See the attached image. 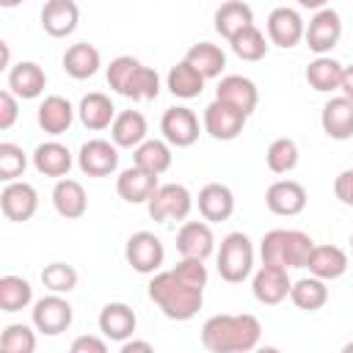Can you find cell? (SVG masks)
<instances>
[{
  "label": "cell",
  "instance_id": "cell-25",
  "mask_svg": "<svg viewBox=\"0 0 353 353\" xmlns=\"http://www.w3.org/2000/svg\"><path fill=\"white\" fill-rule=\"evenodd\" d=\"M36 121L39 127L47 132V135H63L72 121H74V108L66 97H58V94H50L44 97V102L39 105L36 110Z\"/></svg>",
  "mask_w": 353,
  "mask_h": 353
},
{
  "label": "cell",
  "instance_id": "cell-4",
  "mask_svg": "<svg viewBox=\"0 0 353 353\" xmlns=\"http://www.w3.org/2000/svg\"><path fill=\"white\" fill-rule=\"evenodd\" d=\"M314 240L301 229H270L259 243L262 262L281 265V268H306Z\"/></svg>",
  "mask_w": 353,
  "mask_h": 353
},
{
  "label": "cell",
  "instance_id": "cell-13",
  "mask_svg": "<svg viewBox=\"0 0 353 353\" xmlns=\"http://www.w3.org/2000/svg\"><path fill=\"white\" fill-rule=\"evenodd\" d=\"M160 132L171 146L188 149V146H193L199 141V116L185 105L168 108L163 113V119H160Z\"/></svg>",
  "mask_w": 353,
  "mask_h": 353
},
{
  "label": "cell",
  "instance_id": "cell-39",
  "mask_svg": "<svg viewBox=\"0 0 353 353\" xmlns=\"http://www.w3.org/2000/svg\"><path fill=\"white\" fill-rule=\"evenodd\" d=\"M33 303V287L22 276H3L0 279V309L3 312H22Z\"/></svg>",
  "mask_w": 353,
  "mask_h": 353
},
{
  "label": "cell",
  "instance_id": "cell-18",
  "mask_svg": "<svg viewBox=\"0 0 353 353\" xmlns=\"http://www.w3.org/2000/svg\"><path fill=\"white\" fill-rule=\"evenodd\" d=\"M176 251L179 256L207 259L215 251V234L210 229V221H185L176 232Z\"/></svg>",
  "mask_w": 353,
  "mask_h": 353
},
{
  "label": "cell",
  "instance_id": "cell-40",
  "mask_svg": "<svg viewBox=\"0 0 353 353\" xmlns=\"http://www.w3.org/2000/svg\"><path fill=\"white\" fill-rule=\"evenodd\" d=\"M298 157H301V152L292 138H276L265 152V163L273 174H290L298 165Z\"/></svg>",
  "mask_w": 353,
  "mask_h": 353
},
{
  "label": "cell",
  "instance_id": "cell-44",
  "mask_svg": "<svg viewBox=\"0 0 353 353\" xmlns=\"http://www.w3.org/2000/svg\"><path fill=\"white\" fill-rule=\"evenodd\" d=\"M174 270L185 279V281H190L193 287H207V265H204V259H193V256H182L176 265H174Z\"/></svg>",
  "mask_w": 353,
  "mask_h": 353
},
{
  "label": "cell",
  "instance_id": "cell-41",
  "mask_svg": "<svg viewBox=\"0 0 353 353\" xmlns=\"http://www.w3.org/2000/svg\"><path fill=\"white\" fill-rule=\"evenodd\" d=\"M36 328V325H33ZM25 323H11L0 334V350L3 353H33L36 350V331Z\"/></svg>",
  "mask_w": 353,
  "mask_h": 353
},
{
  "label": "cell",
  "instance_id": "cell-31",
  "mask_svg": "<svg viewBox=\"0 0 353 353\" xmlns=\"http://www.w3.org/2000/svg\"><path fill=\"white\" fill-rule=\"evenodd\" d=\"M102 66V58H99V50L88 41H77L72 44L66 52H63V72L74 80H88L99 72Z\"/></svg>",
  "mask_w": 353,
  "mask_h": 353
},
{
  "label": "cell",
  "instance_id": "cell-51",
  "mask_svg": "<svg viewBox=\"0 0 353 353\" xmlns=\"http://www.w3.org/2000/svg\"><path fill=\"white\" fill-rule=\"evenodd\" d=\"M0 52H3V69L8 66V44L6 41H0Z\"/></svg>",
  "mask_w": 353,
  "mask_h": 353
},
{
  "label": "cell",
  "instance_id": "cell-53",
  "mask_svg": "<svg viewBox=\"0 0 353 353\" xmlns=\"http://www.w3.org/2000/svg\"><path fill=\"white\" fill-rule=\"evenodd\" d=\"M342 350H345V353H353V342H347V345H345Z\"/></svg>",
  "mask_w": 353,
  "mask_h": 353
},
{
  "label": "cell",
  "instance_id": "cell-8",
  "mask_svg": "<svg viewBox=\"0 0 353 353\" xmlns=\"http://www.w3.org/2000/svg\"><path fill=\"white\" fill-rule=\"evenodd\" d=\"M124 259L132 270H138L143 276H152V273L160 270V265L165 259L163 240L154 232H135V234H130V240L124 245Z\"/></svg>",
  "mask_w": 353,
  "mask_h": 353
},
{
  "label": "cell",
  "instance_id": "cell-26",
  "mask_svg": "<svg viewBox=\"0 0 353 353\" xmlns=\"http://www.w3.org/2000/svg\"><path fill=\"white\" fill-rule=\"evenodd\" d=\"M72 152L58 143V141H44L33 149V168L44 176H52V179H63L69 176V168H72Z\"/></svg>",
  "mask_w": 353,
  "mask_h": 353
},
{
  "label": "cell",
  "instance_id": "cell-19",
  "mask_svg": "<svg viewBox=\"0 0 353 353\" xmlns=\"http://www.w3.org/2000/svg\"><path fill=\"white\" fill-rule=\"evenodd\" d=\"M157 174L143 171L141 165H130L116 176V193L127 201V204H146L152 199V193L157 190Z\"/></svg>",
  "mask_w": 353,
  "mask_h": 353
},
{
  "label": "cell",
  "instance_id": "cell-6",
  "mask_svg": "<svg viewBox=\"0 0 353 353\" xmlns=\"http://www.w3.org/2000/svg\"><path fill=\"white\" fill-rule=\"evenodd\" d=\"M146 210H149V218L157 221V223L185 221L190 215V210H193V196H190V190L185 185L165 182V185H157V190L146 201Z\"/></svg>",
  "mask_w": 353,
  "mask_h": 353
},
{
  "label": "cell",
  "instance_id": "cell-12",
  "mask_svg": "<svg viewBox=\"0 0 353 353\" xmlns=\"http://www.w3.org/2000/svg\"><path fill=\"white\" fill-rule=\"evenodd\" d=\"M77 168L85 176H110L119 168V146L105 138H91L77 152Z\"/></svg>",
  "mask_w": 353,
  "mask_h": 353
},
{
  "label": "cell",
  "instance_id": "cell-5",
  "mask_svg": "<svg viewBox=\"0 0 353 353\" xmlns=\"http://www.w3.org/2000/svg\"><path fill=\"white\" fill-rule=\"evenodd\" d=\"M254 270V243L243 232H229L218 248V273L229 284H240Z\"/></svg>",
  "mask_w": 353,
  "mask_h": 353
},
{
  "label": "cell",
  "instance_id": "cell-16",
  "mask_svg": "<svg viewBox=\"0 0 353 353\" xmlns=\"http://www.w3.org/2000/svg\"><path fill=\"white\" fill-rule=\"evenodd\" d=\"M306 188L295 179H279L268 188L265 193V204L273 215H284V218H292L298 212L306 210Z\"/></svg>",
  "mask_w": 353,
  "mask_h": 353
},
{
  "label": "cell",
  "instance_id": "cell-36",
  "mask_svg": "<svg viewBox=\"0 0 353 353\" xmlns=\"http://www.w3.org/2000/svg\"><path fill=\"white\" fill-rule=\"evenodd\" d=\"M290 301L303 309V312H317L328 303V287H325V279H317V276H306V279H298L292 281L290 287Z\"/></svg>",
  "mask_w": 353,
  "mask_h": 353
},
{
  "label": "cell",
  "instance_id": "cell-27",
  "mask_svg": "<svg viewBox=\"0 0 353 353\" xmlns=\"http://www.w3.org/2000/svg\"><path fill=\"white\" fill-rule=\"evenodd\" d=\"M146 132H149V124L141 110H121L110 124V141L119 149H135L138 143L146 141Z\"/></svg>",
  "mask_w": 353,
  "mask_h": 353
},
{
  "label": "cell",
  "instance_id": "cell-29",
  "mask_svg": "<svg viewBox=\"0 0 353 353\" xmlns=\"http://www.w3.org/2000/svg\"><path fill=\"white\" fill-rule=\"evenodd\" d=\"M77 116H80V121H83L85 130H97V132H99V130H108V127L113 124L116 108H113V102H110L108 94L91 91V94H85V97L80 99Z\"/></svg>",
  "mask_w": 353,
  "mask_h": 353
},
{
  "label": "cell",
  "instance_id": "cell-9",
  "mask_svg": "<svg viewBox=\"0 0 353 353\" xmlns=\"http://www.w3.org/2000/svg\"><path fill=\"white\" fill-rule=\"evenodd\" d=\"M303 39H306V44H309V50L314 55H328L339 44V39H342V19H339V14L334 8H328V6L314 11V17L306 25Z\"/></svg>",
  "mask_w": 353,
  "mask_h": 353
},
{
  "label": "cell",
  "instance_id": "cell-47",
  "mask_svg": "<svg viewBox=\"0 0 353 353\" xmlns=\"http://www.w3.org/2000/svg\"><path fill=\"white\" fill-rule=\"evenodd\" d=\"M108 342L102 336H77L72 342V353H105Z\"/></svg>",
  "mask_w": 353,
  "mask_h": 353
},
{
  "label": "cell",
  "instance_id": "cell-23",
  "mask_svg": "<svg viewBox=\"0 0 353 353\" xmlns=\"http://www.w3.org/2000/svg\"><path fill=\"white\" fill-rule=\"evenodd\" d=\"M320 124H323V132L334 141H347L353 138V102L347 97H331L325 105H323V113H320Z\"/></svg>",
  "mask_w": 353,
  "mask_h": 353
},
{
  "label": "cell",
  "instance_id": "cell-24",
  "mask_svg": "<svg viewBox=\"0 0 353 353\" xmlns=\"http://www.w3.org/2000/svg\"><path fill=\"white\" fill-rule=\"evenodd\" d=\"M52 207L61 218L66 221H77L85 215L88 210V196H85V188L77 182V179H58L55 188H52Z\"/></svg>",
  "mask_w": 353,
  "mask_h": 353
},
{
  "label": "cell",
  "instance_id": "cell-48",
  "mask_svg": "<svg viewBox=\"0 0 353 353\" xmlns=\"http://www.w3.org/2000/svg\"><path fill=\"white\" fill-rule=\"evenodd\" d=\"M135 350H143V353H152L154 347H152V342H143V339H124L121 342V353H135Z\"/></svg>",
  "mask_w": 353,
  "mask_h": 353
},
{
  "label": "cell",
  "instance_id": "cell-21",
  "mask_svg": "<svg viewBox=\"0 0 353 353\" xmlns=\"http://www.w3.org/2000/svg\"><path fill=\"white\" fill-rule=\"evenodd\" d=\"M80 8L74 0H47L41 8V28L52 39H66L77 30Z\"/></svg>",
  "mask_w": 353,
  "mask_h": 353
},
{
  "label": "cell",
  "instance_id": "cell-22",
  "mask_svg": "<svg viewBox=\"0 0 353 353\" xmlns=\"http://www.w3.org/2000/svg\"><path fill=\"white\" fill-rule=\"evenodd\" d=\"M196 204H199V212L204 221L221 223V221H229L234 212V193H232V188H226L221 182H210L199 190Z\"/></svg>",
  "mask_w": 353,
  "mask_h": 353
},
{
  "label": "cell",
  "instance_id": "cell-17",
  "mask_svg": "<svg viewBox=\"0 0 353 353\" xmlns=\"http://www.w3.org/2000/svg\"><path fill=\"white\" fill-rule=\"evenodd\" d=\"M215 99H221V102L243 110L245 116H251L259 105V91H256L254 80H248L243 74H226V77H221V83L215 88Z\"/></svg>",
  "mask_w": 353,
  "mask_h": 353
},
{
  "label": "cell",
  "instance_id": "cell-3",
  "mask_svg": "<svg viewBox=\"0 0 353 353\" xmlns=\"http://www.w3.org/2000/svg\"><path fill=\"white\" fill-rule=\"evenodd\" d=\"M108 85L127 97V99H135V102H149V99H157L160 94V77L152 66H143L138 58L132 55H119L108 63Z\"/></svg>",
  "mask_w": 353,
  "mask_h": 353
},
{
  "label": "cell",
  "instance_id": "cell-30",
  "mask_svg": "<svg viewBox=\"0 0 353 353\" xmlns=\"http://www.w3.org/2000/svg\"><path fill=\"white\" fill-rule=\"evenodd\" d=\"M306 268H309L312 276L325 279V281H334V279L345 276V270H347V254L339 245H317L314 243Z\"/></svg>",
  "mask_w": 353,
  "mask_h": 353
},
{
  "label": "cell",
  "instance_id": "cell-45",
  "mask_svg": "<svg viewBox=\"0 0 353 353\" xmlns=\"http://www.w3.org/2000/svg\"><path fill=\"white\" fill-rule=\"evenodd\" d=\"M17 94L11 88L0 91V130H11L17 116H19V105H17Z\"/></svg>",
  "mask_w": 353,
  "mask_h": 353
},
{
  "label": "cell",
  "instance_id": "cell-54",
  "mask_svg": "<svg viewBox=\"0 0 353 353\" xmlns=\"http://www.w3.org/2000/svg\"><path fill=\"white\" fill-rule=\"evenodd\" d=\"M350 248H353V232H350Z\"/></svg>",
  "mask_w": 353,
  "mask_h": 353
},
{
  "label": "cell",
  "instance_id": "cell-33",
  "mask_svg": "<svg viewBox=\"0 0 353 353\" xmlns=\"http://www.w3.org/2000/svg\"><path fill=\"white\" fill-rule=\"evenodd\" d=\"M212 22H215L218 36H223V39L229 41L237 30H243L245 25L254 22V11H251V6L243 3V0H226V3H221V6L215 8Z\"/></svg>",
  "mask_w": 353,
  "mask_h": 353
},
{
  "label": "cell",
  "instance_id": "cell-43",
  "mask_svg": "<svg viewBox=\"0 0 353 353\" xmlns=\"http://www.w3.org/2000/svg\"><path fill=\"white\" fill-rule=\"evenodd\" d=\"M28 168V154L22 152V146L17 143H0V179L3 182H14L25 174Z\"/></svg>",
  "mask_w": 353,
  "mask_h": 353
},
{
  "label": "cell",
  "instance_id": "cell-15",
  "mask_svg": "<svg viewBox=\"0 0 353 353\" xmlns=\"http://www.w3.org/2000/svg\"><path fill=\"white\" fill-rule=\"evenodd\" d=\"M303 33H306V22L295 8L279 6L268 14V39H270V44H276L281 50H290L303 39Z\"/></svg>",
  "mask_w": 353,
  "mask_h": 353
},
{
  "label": "cell",
  "instance_id": "cell-11",
  "mask_svg": "<svg viewBox=\"0 0 353 353\" xmlns=\"http://www.w3.org/2000/svg\"><path fill=\"white\" fill-rule=\"evenodd\" d=\"M245 113L221 102V99H212L207 108H204V116H201V124H204V132H210L215 141H234L243 127H245Z\"/></svg>",
  "mask_w": 353,
  "mask_h": 353
},
{
  "label": "cell",
  "instance_id": "cell-28",
  "mask_svg": "<svg viewBox=\"0 0 353 353\" xmlns=\"http://www.w3.org/2000/svg\"><path fill=\"white\" fill-rule=\"evenodd\" d=\"M47 85V74L36 61H19L17 66L8 69V88L19 97V99H36L41 97Z\"/></svg>",
  "mask_w": 353,
  "mask_h": 353
},
{
  "label": "cell",
  "instance_id": "cell-14",
  "mask_svg": "<svg viewBox=\"0 0 353 353\" xmlns=\"http://www.w3.org/2000/svg\"><path fill=\"white\" fill-rule=\"evenodd\" d=\"M0 210L14 223L30 221L36 215V210H39V193H36V188L30 182H22V179L6 182V188L0 193Z\"/></svg>",
  "mask_w": 353,
  "mask_h": 353
},
{
  "label": "cell",
  "instance_id": "cell-10",
  "mask_svg": "<svg viewBox=\"0 0 353 353\" xmlns=\"http://www.w3.org/2000/svg\"><path fill=\"white\" fill-rule=\"evenodd\" d=\"M290 287H292V281H290L287 268L270 265V262H262L251 279V292L265 306H279L284 298H290Z\"/></svg>",
  "mask_w": 353,
  "mask_h": 353
},
{
  "label": "cell",
  "instance_id": "cell-46",
  "mask_svg": "<svg viewBox=\"0 0 353 353\" xmlns=\"http://www.w3.org/2000/svg\"><path fill=\"white\" fill-rule=\"evenodd\" d=\"M334 193L345 207H353V168H345L334 179Z\"/></svg>",
  "mask_w": 353,
  "mask_h": 353
},
{
  "label": "cell",
  "instance_id": "cell-1",
  "mask_svg": "<svg viewBox=\"0 0 353 353\" xmlns=\"http://www.w3.org/2000/svg\"><path fill=\"white\" fill-rule=\"evenodd\" d=\"M262 325L254 314H212L201 325V345L210 353H248L259 345Z\"/></svg>",
  "mask_w": 353,
  "mask_h": 353
},
{
  "label": "cell",
  "instance_id": "cell-34",
  "mask_svg": "<svg viewBox=\"0 0 353 353\" xmlns=\"http://www.w3.org/2000/svg\"><path fill=\"white\" fill-rule=\"evenodd\" d=\"M342 63L331 55H317L309 66H306V83L320 91V94H331V91H339V83H342Z\"/></svg>",
  "mask_w": 353,
  "mask_h": 353
},
{
  "label": "cell",
  "instance_id": "cell-35",
  "mask_svg": "<svg viewBox=\"0 0 353 353\" xmlns=\"http://www.w3.org/2000/svg\"><path fill=\"white\" fill-rule=\"evenodd\" d=\"M171 157H174L171 154V143L168 141H157V138H146L132 152V163L141 165L149 174H157V176L171 168Z\"/></svg>",
  "mask_w": 353,
  "mask_h": 353
},
{
  "label": "cell",
  "instance_id": "cell-32",
  "mask_svg": "<svg viewBox=\"0 0 353 353\" xmlns=\"http://www.w3.org/2000/svg\"><path fill=\"white\" fill-rule=\"evenodd\" d=\"M204 83H207V77L190 63V61H179V63H174L171 69H168V74H165V85H168V91L174 94V97H179V99H193V97H199L201 91H204Z\"/></svg>",
  "mask_w": 353,
  "mask_h": 353
},
{
  "label": "cell",
  "instance_id": "cell-37",
  "mask_svg": "<svg viewBox=\"0 0 353 353\" xmlns=\"http://www.w3.org/2000/svg\"><path fill=\"white\" fill-rule=\"evenodd\" d=\"M185 61H190L207 80L221 77V72L226 69V52H223L218 44H210V41L193 44V47L185 52Z\"/></svg>",
  "mask_w": 353,
  "mask_h": 353
},
{
  "label": "cell",
  "instance_id": "cell-20",
  "mask_svg": "<svg viewBox=\"0 0 353 353\" xmlns=\"http://www.w3.org/2000/svg\"><path fill=\"white\" fill-rule=\"evenodd\" d=\"M97 323H99V331H102L105 339H110V342H124V339H130V336L135 334L138 317H135V312H132L127 303L110 301V303L102 306Z\"/></svg>",
  "mask_w": 353,
  "mask_h": 353
},
{
  "label": "cell",
  "instance_id": "cell-38",
  "mask_svg": "<svg viewBox=\"0 0 353 353\" xmlns=\"http://www.w3.org/2000/svg\"><path fill=\"white\" fill-rule=\"evenodd\" d=\"M229 47H232V52L240 61H262L268 55V39H265V33L254 22L245 25L243 30H237L229 39Z\"/></svg>",
  "mask_w": 353,
  "mask_h": 353
},
{
  "label": "cell",
  "instance_id": "cell-49",
  "mask_svg": "<svg viewBox=\"0 0 353 353\" xmlns=\"http://www.w3.org/2000/svg\"><path fill=\"white\" fill-rule=\"evenodd\" d=\"M339 91H342V97H347V99L353 102V66H345V69H342Z\"/></svg>",
  "mask_w": 353,
  "mask_h": 353
},
{
  "label": "cell",
  "instance_id": "cell-52",
  "mask_svg": "<svg viewBox=\"0 0 353 353\" xmlns=\"http://www.w3.org/2000/svg\"><path fill=\"white\" fill-rule=\"evenodd\" d=\"M19 3H22V0H0L3 8H14V6H19Z\"/></svg>",
  "mask_w": 353,
  "mask_h": 353
},
{
  "label": "cell",
  "instance_id": "cell-50",
  "mask_svg": "<svg viewBox=\"0 0 353 353\" xmlns=\"http://www.w3.org/2000/svg\"><path fill=\"white\" fill-rule=\"evenodd\" d=\"M298 6H301V8L320 11V8H325V6H328V0H298Z\"/></svg>",
  "mask_w": 353,
  "mask_h": 353
},
{
  "label": "cell",
  "instance_id": "cell-42",
  "mask_svg": "<svg viewBox=\"0 0 353 353\" xmlns=\"http://www.w3.org/2000/svg\"><path fill=\"white\" fill-rule=\"evenodd\" d=\"M41 284H44L50 292L66 295V292H72V290L77 287V270H74L72 265H66V262H50V265H44V270H41Z\"/></svg>",
  "mask_w": 353,
  "mask_h": 353
},
{
  "label": "cell",
  "instance_id": "cell-7",
  "mask_svg": "<svg viewBox=\"0 0 353 353\" xmlns=\"http://www.w3.org/2000/svg\"><path fill=\"white\" fill-rule=\"evenodd\" d=\"M72 303L61 295V292H50L39 301H33V309H30V320L36 325L39 334L44 336H58L63 334L69 325H72Z\"/></svg>",
  "mask_w": 353,
  "mask_h": 353
},
{
  "label": "cell",
  "instance_id": "cell-2",
  "mask_svg": "<svg viewBox=\"0 0 353 353\" xmlns=\"http://www.w3.org/2000/svg\"><path fill=\"white\" fill-rule=\"evenodd\" d=\"M149 301L168 317L176 323H185L190 317L199 314L201 303H204V290L193 287L190 281H185L174 268L171 270H157L152 273L149 281Z\"/></svg>",
  "mask_w": 353,
  "mask_h": 353
}]
</instances>
